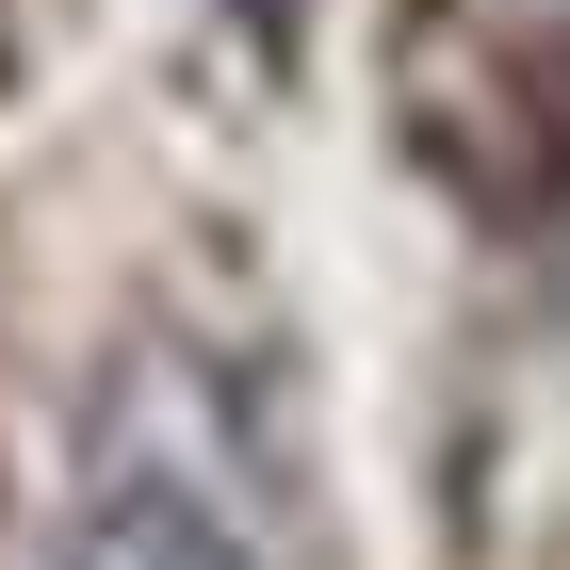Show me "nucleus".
Returning a JSON list of instances; mask_svg holds the SVG:
<instances>
[{"label": "nucleus", "mask_w": 570, "mask_h": 570, "mask_svg": "<svg viewBox=\"0 0 570 570\" xmlns=\"http://www.w3.org/2000/svg\"><path fill=\"white\" fill-rule=\"evenodd\" d=\"M66 570H245V538H228L213 473L179 440H147V456H98L82 522H66Z\"/></svg>", "instance_id": "f257e3e1"}]
</instances>
